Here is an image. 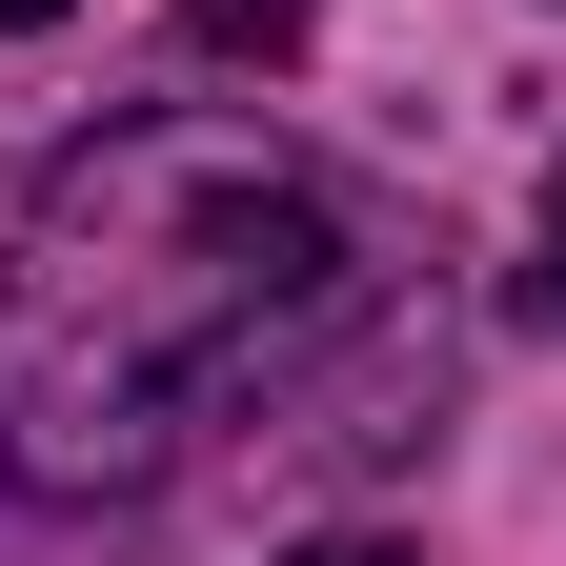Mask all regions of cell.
Segmentation results:
<instances>
[{"label":"cell","instance_id":"3","mask_svg":"<svg viewBox=\"0 0 566 566\" xmlns=\"http://www.w3.org/2000/svg\"><path fill=\"white\" fill-rule=\"evenodd\" d=\"M283 566H405V546H365V526H324V546H283Z\"/></svg>","mask_w":566,"mask_h":566},{"label":"cell","instance_id":"5","mask_svg":"<svg viewBox=\"0 0 566 566\" xmlns=\"http://www.w3.org/2000/svg\"><path fill=\"white\" fill-rule=\"evenodd\" d=\"M0 21H61V0H0Z\"/></svg>","mask_w":566,"mask_h":566},{"label":"cell","instance_id":"4","mask_svg":"<svg viewBox=\"0 0 566 566\" xmlns=\"http://www.w3.org/2000/svg\"><path fill=\"white\" fill-rule=\"evenodd\" d=\"M546 283H566V163H546Z\"/></svg>","mask_w":566,"mask_h":566},{"label":"cell","instance_id":"1","mask_svg":"<svg viewBox=\"0 0 566 566\" xmlns=\"http://www.w3.org/2000/svg\"><path fill=\"white\" fill-rule=\"evenodd\" d=\"M365 324V202L263 122H102L0 243V465L61 506L163 485L202 424Z\"/></svg>","mask_w":566,"mask_h":566},{"label":"cell","instance_id":"2","mask_svg":"<svg viewBox=\"0 0 566 566\" xmlns=\"http://www.w3.org/2000/svg\"><path fill=\"white\" fill-rule=\"evenodd\" d=\"M182 41H202V61H283V41H304V0H182Z\"/></svg>","mask_w":566,"mask_h":566}]
</instances>
